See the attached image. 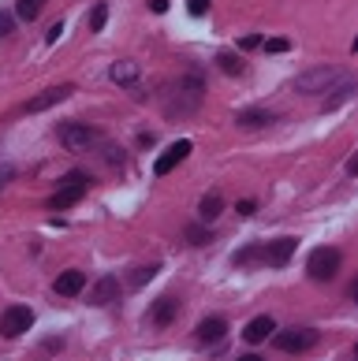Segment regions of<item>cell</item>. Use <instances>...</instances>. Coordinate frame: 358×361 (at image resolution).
Wrapping results in <instances>:
<instances>
[{"instance_id":"1","label":"cell","mask_w":358,"mask_h":361,"mask_svg":"<svg viewBox=\"0 0 358 361\" xmlns=\"http://www.w3.org/2000/svg\"><path fill=\"white\" fill-rule=\"evenodd\" d=\"M202 78L198 75H183L179 86L172 90V101H168V116H191L198 104H202Z\"/></svg>"},{"instance_id":"2","label":"cell","mask_w":358,"mask_h":361,"mask_svg":"<svg viewBox=\"0 0 358 361\" xmlns=\"http://www.w3.org/2000/svg\"><path fill=\"white\" fill-rule=\"evenodd\" d=\"M86 190H90V176L75 168V171H68V176L60 179L56 194L49 197V209H71V205H78L86 197Z\"/></svg>"},{"instance_id":"3","label":"cell","mask_w":358,"mask_h":361,"mask_svg":"<svg viewBox=\"0 0 358 361\" xmlns=\"http://www.w3.org/2000/svg\"><path fill=\"white\" fill-rule=\"evenodd\" d=\"M317 331L314 328H284V331H273V343H276V350H284V354H306L317 346Z\"/></svg>"},{"instance_id":"4","label":"cell","mask_w":358,"mask_h":361,"mask_svg":"<svg viewBox=\"0 0 358 361\" xmlns=\"http://www.w3.org/2000/svg\"><path fill=\"white\" fill-rule=\"evenodd\" d=\"M56 135H60V145H64V149H71V153H83V149H90V145L97 142V130L90 123H78V119L60 123Z\"/></svg>"},{"instance_id":"5","label":"cell","mask_w":358,"mask_h":361,"mask_svg":"<svg viewBox=\"0 0 358 361\" xmlns=\"http://www.w3.org/2000/svg\"><path fill=\"white\" fill-rule=\"evenodd\" d=\"M336 82H343V71L340 68H314V71H306V75H299L295 78V90L299 93H328Z\"/></svg>"},{"instance_id":"6","label":"cell","mask_w":358,"mask_h":361,"mask_svg":"<svg viewBox=\"0 0 358 361\" xmlns=\"http://www.w3.org/2000/svg\"><path fill=\"white\" fill-rule=\"evenodd\" d=\"M306 272H310V279H317V283L336 279V272H340V250H333V246L314 250L310 261H306Z\"/></svg>"},{"instance_id":"7","label":"cell","mask_w":358,"mask_h":361,"mask_svg":"<svg viewBox=\"0 0 358 361\" xmlns=\"http://www.w3.org/2000/svg\"><path fill=\"white\" fill-rule=\"evenodd\" d=\"M34 328V310L30 305H8L4 313H0V336L4 339H19L23 331Z\"/></svg>"},{"instance_id":"8","label":"cell","mask_w":358,"mask_h":361,"mask_svg":"<svg viewBox=\"0 0 358 361\" xmlns=\"http://www.w3.org/2000/svg\"><path fill=\"white\" fill-rule=\"evenodd\" d=\"M295 246H299V238L284 235V238H273L269 246H258V257L265 264H273V269H284V264L291 261V253H295Z\"/></svg>"},{"instance_id":"9","label":"cell","mask_w":358,"mask_h":361,"mask_svg":"<svg viewBox=\"0 0 358 361\" xmlns=\"http://www.w3.org/2000/svg\"><path fill=\"white\" fill-rule=\"evenodd\" d=\"M191 149H194V142H191V138H179V142H172L168 149H165L161 157L153 160V176H168V171L176 168L179 160H187V153H191Z\"/></svg>"},{"instance_id":"10","label":"cell","mask_w":358,"mask_h":361,"mask_svg":"<svg viewBox=\"0 0 358 361\" xmlns=\"http://www.w3.org/2000/svg\"><path fill=\"white\" fill-rule=\"evenodd\" d=\"M119 302V279L116 276H101L94 287H90V305H97V310H105V305Z\"/></svg>"},{"instance_id":"11","label":"cell","mask_w":358,"mask_h":361,"mask_svg":"<svg viewBox=\"0 0 358 361\" xmlns=\"http://www.w3.org/2000/svg\"><path fill=\"white\" fill-rule=\"evenodd\" d=\"M68 97H71V86H52L45 93H37L34 101H26L23 112H45V109H52V104H60V101H68Z\"/></svg>"},{"instance_id":"12","label":"cell","mask_w":358,"mask_h":361,"mask_svg":"<svg viewBox=\"0 0 358 361\" xmlns=\"http://www.w3.org/2000/svg\"><path fill=\"white\" fill-rule=\"evenodd\" d=\"M224 336H228V320H224V317H205L202 324H198V331H194V339L202 343V346L220 343Z\"/></svg>"},{"instance_id":"13","label":"cell","mask_w":358,"mask_h":361,"mask_svg":"<svg viewBox=\"0 0 358 361\" xmlns=\"http://www.w3.org/2000/svg\"><path fill=\"white\" fill-rule=\"evenodd\" d=\"M52 290L64 294V298H75V294H83V290H86V272H78V269L60 272V276H56V283H52Z\"/></svg>"},{"instance_id":"14","label":"cell","mask_w":358,"mask_h":361,"mask_svg":"<svg viewBox=\"0 0 358 361\" xmlns=\"http://www.w3.org/2000/svg\"><path fill=\"white\" fill-rule=\"evenodd\" d=\"M176 313H179V302L172 298V294H165V298H157V302H153L150 324H153V328H168L172 320H176Z\"/></svg>"},{"instance_id":"15","label":"cell","mask_w":358,"mask_h":361,"mask_svg":"<svg viewBox=\"0 0 358 361\" xmlns=\"http://www.w3.org/2000/svg\"><path fill=\"white\" fill-rule=\"evenodd\" d=\"M273 331H276V320H273L269 313H261V317H254V320H250V324L243 328V339L258 346V343H265V339H269Z\"/></svg>"},{"instance_id":"16","label":"cell","mask_w":358,"mask_h":361,"mask_svg":"<svg viewBox=\"0 0 358 361\" xmlns=\"http://www.w3.org/2000/svg\"><path fill=\"white\" fill-rule=\"evenodd\" d=\"M220 212H224V197H220V190H209L202 202H198V220H202V224H213Z\"/></svg>"},{"instance_id":"17","label":"cell","mask_w":358,"mask_h":361,"mask_svg":"<svg viewBox=\"0 0 358 361\" xmlns=\"http://www.w3.org/2000/svg\"><path fill=\"white\" fill-rule=\"evenodd\" d=\"M273 119H276V116L265 112V109H243V112L235 116V123L243 127V130H258V127H269Z\"/></svg>"},{"instance_id":"18","label":"cell","mask_w":358,"mask_h":361,"mask_svg":"<svg viewBox=\"0 0 358 361\" xmlns=\"http://www.w3.org/2000/svg\"><path fill=\"white\" fill-rule=\"evenodd\" d=\"M112 82H119V86H131L138 78V63H131V60H119V63H112Z\"/></svg>"},{"instance_id":"19","label":"cell","mask_w":358,"mask_h":361,"mask_svg":"<svg viewBox=\"0 0 358 361\" xmlns=\"http://www.w3.org/2000/svg\"><path fill=\"white\" fill-rule=\"evenodd\" d=\"M328 93H333V97L325 101V109L333 112V109H340L343 101H351V93H354V82H347V78H343V82H336L333 90H328Z\"/></svg>"},{"instance_id":"20","label":"cell","mask_w":358,"mask_h":361,"mask_svg":"<svg viewBox=\"0 0 358 361\" xmlns=\"http://www.w3.org/2000/svg\"><path fill=\"white\" fill-rule=\"evenodd\" d=\"M42 8H45V0H16V16L26 19V23H34L42 16Z\"/></svg>"},{"instance_id":"21","label":"cell","mask_w":358,"mask_h":361,"mask_svg":"<svg viewBox=\"0 0 358 361\" xmlns=\"http://www.w3.org/2000/svg\"><path fill=\"white\" fill-rule=\"evenodd\" d=\"M217 68L224 75H243V60H239L235 52H217Z\"/></svg>"},{"instance_id":"22","label":"cell","mask_w":358,"mask_h":361,"mask_svg":"<svg viewBox=\"0 0 358 361\" xmlns=\"http://www.w3.org/2000/svg\"><path fill=\"white\" fill-rule=\"evenodd\" d=\"M187 243L191 246H205V243H213V231H205V227H187Z\"/></svg>"},{"instance_id":"23","label":"cell","mask_w":358,"mask_h":361,"mask_svg":"<svg viewBox=\"0 0 358 361\" xmlns=\"http://www.w3.org/2000/svg\"><path fill=\"white\" fill-rule=\"evenodd\" d=\"M157 272H161V264H142V269H135V276H131V283L142 287V283H150Z\"/></svg>"},{"instance_id":"24","label":"cell","mask_w":358,"mask_h":361,"mask_svg":"<svg viewBox=\"0 0 358 361\" xmlns=\"http://www.w3.org/2000/svg\"><path fill=\"white\" fill-rule=\"evenodd\" d=\"M105 23H109V4H94V11H90V30H105Z\"/></svg>"},{"instance_id":"25","label":"cell","mask_w":358,"mask_h":361,"mask_svg":"<svg viewBox=\"0 0 358 361\" xmlns=\"http://www.w3.org/2000/svg\"><path fill=\"white\" fill-rule=\"evenodd\" d=\"M187 11H191L194 19H202L205 11H209V0H187Z\"/></svg>"},{"instance_id":"26","label":"cell","mask_w":358,"mask_h":361,"mask_svg":"<svg viewBox=\"0 0 358 361\" xmlns=\"http://www.w3.org/2000/svg\"><path fill=\"white\" fill-rule=\"evenodd\" d=\"M16 30V16H8V11H0V37H8Z\"/></svg>"},{"instance_id":"27","label":"cell","mask_w":358,"mask_h":361,"mask_svg":"<svg viewBox=\"0 0 358 361\" xmlns=\"http://www.w3.org/2000/svg\"><path fill=\"white\" fill-rule=\"evenodd\" d=\"M291 42H284V37H273V42H265V52H287Z\"/></svg>"},{"instance_id":"28","label":"cell","mask_w":358,"mask_h":361,"mask_svg":"<svg viewBox=\"0 0 358 361\" xmlns=\"http://www.w3.org/2000/svg\"><path fill=\"white\" fill-rule=\"evenodd\" d=\"M60 37H64V23H52V26H49V34H45V42H49V45H56Z\"/></svg>"},{"instance_id":"29","label":"cell","mask_w":358,"mask_h":361,"mask_svg":"<svg viewBox=\"0 0 358 361\" xmlns=\"http://www.w3.org/2000/svg\"><path fill=\"white\" fill-rule=\"evenodd\" d=\"M239 216H254V212H258V202H250V197H246V202H239Z\"/></svg>"},{"instance_id":"30","label":"cell","mask_w":358,"mask_h":361,"mask_svg":"<svg viewBox=\"0 0 358 361\" xmlns=\"http://www.w3.org/2000/svg\"><path fill=\"white\" fill-rule=\"evenodd\" d=\"M150 8H153V16H165V11H168V0H150Z\"/></svg>"},{"instance_id":"31","label":"cell","mask_w":358,"mask_h":361,"mask_svg":"<svg viewBox=\"0 0 358 361\" xmlns=\"http://www.w3.org/2000/svg\"><path fill=\"white\" fill-rule=\"evenodd\" d=\"M258 45H261L258 34H246V37H243V49H258Z\"/></svg>"},{"instance_id":"32","label":"cell","mask_w":358,"mask_h":361,"mask_svg":"<svg viewBox=\"0 0 358 361\" xmlns=\"http://www.w3.org/2000/svg\"><path fill=\"white\" fill-rule=\"evenodd\" d=\"M11 176H16V168H4V171H0V190H4V183H8Z\"/></svg>"},{"instance_id":"33","label":"cell","mask_w":358,"mask_h":361,"mask_svg":"<svg viewBox=\"0 0 358 361\" xmlns=\"http://www.w3.org/2000/svg\"><path fill=\"white\" fill-rule=\"evenodd\" d=\"M239 361H261L258 354H243V357H239Z\"/></svg>"}]
</instances>
